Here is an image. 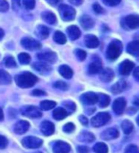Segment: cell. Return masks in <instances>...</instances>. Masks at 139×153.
Segmentation results:
<instances>
[{
	"label": "cell",
	"mask_w": 139,
	"mask_h": 153,
	"mask_svg": "<svg viewBox=\"0 0 139 153\" xmlns=\"http://www.w3.org/2000/svg\"><path fill=\"white\" fill-rule=\"evenodd\" d=\"M133 76H135V78L136 79H138V68H135V71H133Z\"/></svg>",
	"instance_id": "54"
},
{
	"label": "cell",
	"mask_w": 139,
	"mask_h": 153,
	"mask_svg": "<svg viewBox=\"0 0 139 153\" xmlns=\"http://www.w3.org/2000/svg\"><path fill=\"white\" fill-rule=\"evenodd\" d=\"M4 119V114H3V110L1 109V107H0V122L3 121Z\"/></svg>",
	"instance_id": "55"
},
{
	"label": "cell",
	"mask_w": 139,
	"mask_h": 153,
	"mask_svg": "<svg viewBox=\"0 0 139 153\" xmlns=\"http://www.w3.org/2000/svg\"><path fill=\"white\" fill-rule=\"evenodd\" d=\"M46 1L49 3L50 5H51V6H55L56 4H58L61 0H46Z\"/></svg>",
	"instance_id": "53"
},
{
	"label": "cell",
	"mask_w": 139,
	"mask_h": 153,
	"mask_svg": "<svg viewBox=\"0 0 139 153\" xmlns=\"http://www.w3.org/2000/svg\"><path fill=\"white\" fill-rule=\"evenodd\" d=\"M8 146V140L6 137H4L3 135H0V149L6 148Z\"/></svg>",
	"instance_id": "45"
},
{
	"label": "cell",
	"mask_w": 139,
	"mask_h": 153,
	"mask_svg": "<svg viewBox=\"0 0 139 153\" xmlns=\"http://www.w3.org/2000/svg\"><path fill=\"white\" fill-rule=\"evenodd\" d=\"M93 11L96 13H103V9H102V7L100 6L99 4H93Z\"/></svg>",
	"instance_id": "48"
},
{
	"label": "cell",
	"mask_w": 139,
	"mask_h": 153,
	"mask_svg": "<svg viewBox=\"0 0 139 153\" xmlns=\"http://www.w3.org/2000/svg\"><path fill=\"white\" fill-rule=\"evenodd\" d=\"M126 104H127V102L126 100L124 98H118L114 100V102L113 104V109L114 113L116 115H122L123 112L125 111V108H126Z\"/></svg>",
	"instance_id": "10"
},
{
	"label": "cell",
	"mask_w": 139,
	"mask_h": 153,
	"mask_svg": "<svg viewBox=\"0 0 139 153\" xmlns=\"http://www.w3.org/2000/svg\"><path fill=\"white\" fill-rule=\"evenodd\" d=\"M125 153H138V147L135 145L128 146L125 149Z\"/></svg>",
	"instance_id": "44"
},
{
	"label": "cell",
	"mask_w": 139,
	"mask_h": 153,
	"mask_svg": "<svg viewBox=\"0 0 139 153\" xmlns=\"http://www.w3.org/2000/svg\"><path fill=\"white\" fill-rule=\"evenodd\" d=\"M36 153H41V152H36Z\"/></svg>",
	"instance_id": "57"
},
{
	"label": "cell",
	"mask_w": 139,
	"mask_h": 153,
	"mask_svg": "<svg viewBox=\"0 0 139 153\" xmlns=\"http://www.w3.org/2000/svg\"><path fill=\"white\" fill-rule=\"evenodd\" d=\"M12 5H13V9L14 11H17L19 7H20V0H13Z\"/></svg>",
	"instance_id": "49"
},
{
	"label": "cell",
	"mask_w": 139,
	"mask_h": 153,
	"mask_svg": "<svg viewBox=\"0 0 139 153\" xmlns=\"http://www.w3.org/2000/svg\"><path fill=\"white\" fill-rule=\"evenodd\" d=\"M22 145L24 147L30 148V149H33V148H38L42 146L43 141L41 139L33 136H28L26 138H24L22 140Z\"/></svg>",
	"instance_id": "7"
},
{
	"label": "cell",
	"mask_w": 139,
	"mask_h": 153,
	"mask_svg": "<svg viewBox=\"0 0 139 153\" xmlns=\"http://www.w3.org/2000/svg\"><path fill=\"white\" fill-rule=\"evenodd\" d=\"M133 68H135L133 62L127 59L125 61H123L122 63L119 65V73L123 76H128L131 74V72L133 70Z\"/></svg>",
	"instance_id": "11"
},
{
	"label": "cell",
	"mask_w": 139,
	"mask_h": 153,
	"mask_svg": "<svg viewBox=\"0 0 139 153\" xmlns=\"http://www.w3.org/2000/svg\"><path fill=\"white\" fill-rule=\"evenodd\" d=\"M67 33H68V36L71 40H76L81 36V32L79 30V28L75 25H71V26L68 27V29H67Z\"/></svg>",
	"instance_id": "19"
},
{
	"label": "cell",
	"mask_w": 139,
	"mask_h": 153,
	"mask_svg": "<svg viewBox=\"0 0 139 153\" xmlns=\"http://www.w3.org/2000/svg\"><path fill=\"white\" fill-rule=\"evenodd\" d=\"M79 121L81 122V123L83 124V126H88V119H87V117H85V116H80L79 117Z\"/></svg>",
	"instance_id": "51"
},
{
	"label": "cell",
	"mask_w": 139,
	"mask_h": 153,
	"mask_svg": "<svg viewBox=\"0 0 139 153\" xmlns=\"http://www.w3.org/2000/svg\"><path fill=\"white\" fill-rule=\"evenodd\" d=\"M37 59L41 62H44L46 64H52L56 61L57 56L54 52L46 51V52L39 53V54L37 55Z\"/></svg>",
	"instance_id": "8"
},
{
	"label": "cell",
	"mask_w": 139,
	"mask_h": 153,
	"mask_svg": "<svg viewBox=\"0 0 139 153\" xmlns=\"http://www.w3.org/2000/svg\"><path fill=\"white\" fill-rule=\"evenodd\" d=\"M127 52L135 56H137L139 54V43L137 40H135L131 43H129L127 46Z\"/></svg>",
	"instance_id": "24"
},
{
	"label": "cell",
	"mask_w": 139,
	"mask_h": 153,
	"mask_svg": "<svg viewBox=\"0 0 139 153\" xmlns=\"http://www.w3.org/2000/svg\"><path fill=\"white\" fill-rule=\"evenodd\" d=\"M58 12L61 18L64 21H71L75 17V11L74 8H71L69 5L62 4L58 8Z\"/></svg>",
	"instance_id": "3"
},
{
	"label": "cell",
	"mask_w": 139,
	"mask_h": 153,
	"mask_svg": "<svg viewBox=\"0 0 139 153\" xmlns=\"http://www.w3.org/2000/svg\"><path fill=\"white\" fill-rule=\"evenodd\" d=\"M10 6L6 0H0V12H7Z\"/></svg>",
	"instance_id": "43"
},
{
	"label": "cell",
	"mask_w": 139,
	"mask_h": 153,
	"mask_svg": "<svg viewBox=\"0 0 139 153\" xmlns=\"http://www.w3.org/2000/svg\"><path fill=\"white\" fill-rule=\"evenodd\" d=\"M21 45L30 51H35L41 49V43L32 37H24L21 40Z\"/></svg>",
	"instance_id": "9"
},
{
	"label": "cell",
	"mask_w": 139,
	"mask_h": 153,
	"mask_svg": "<svg viewBox=\"0 0 139 153\" xmlns=\"http://www.w3.org/2000/svg\"><path fill=\"white\" fill-rule=\"evenodd\" d=\"M54 86L55 88L59 89V90H62V91L68 90V88H69L68 84H67L66 82H64V81H61V80L56 81V82L54 84Z\"/></svg>",
	"instance_id": "40"
},
{
	"label": "cell",
	"mask_w": 139,
	"mask_h": 153,
	"mask_svg": "<svg viewBox=\"0 0 139 153\" xmlns=\"http://www.w3.org/2000/svg\"><path fill=\"white\" fill-rule=\"evenodd\" d=\"M36 33H37V36L43 38V39H45L50 35V30L49 28L44 26V25H38L37 28H36Z\"/></svg>",
	"instance_id": "27"
},
{
	"label": "cell",
	"mask_w": 139,
	"mask_h": 153,
	"mask_svg": "<svg viewBox=\"0 0 139 153\" xmlns=\"http://www.w3.org/2000/svg\"><path fill=\"white\" fill-rule=\"evenodd\" d=\"M108 146L104 143H96L93 146L94 153H108Z\"/></svg>",
	"instance_id": "34"
},
{
	"label": "cell",
	"mask_w": 139,
	"mask_h": 153,
	"mask_svg": "<svg viewBox=\"0 0 139 153\" xmlns=\"http://www.w3.org/2000/svg\"><path fill=\"white\" fill-rule=\"evenodd\" d=\"M64 109L66 110L67 114H70V113H73L74 112L75 110V104L73 102H64Z\"/></svg>",
	"instance_id": "38"
},
{
	"label": "cell",
	"mask_w": 139,
	"mask_h": 153,
	"mask_svg": "<svg viewBox=\"0 0 139 153\" xmlns=\"http://www.w3.org/2000/svg\"><path fill=\"white\" fill-rule=\"evenodd\" d=\"M12 82V78L8 72L0 69V84H10Z\"/></svg>",
	"instance_id": "31"
},
{
	"label": "cell",
	"mask_w": 139,
	"mask_h": 153,
	"mask_svg": "<svg viewBox=\"0 0 139 153\" xmlns=\"http://www.w3.org/2000/svg\"><path fill=\"white\" fill-rule=\"evenodd\" d=\"M4 64L8 68H14L16 67V62L13 56H7L4 59Z\"/></svg>",
	"instance_id": "37"
},
{
	"label": "cell",
	"mask_w": 139,
	"mask_h": 153,
	"mask_svg": "<svg viewBox=\"0 0 139 153\" xmlns=\"http://www.w3.org/2000/svg\"><path fill=\"white\" fill-rule=\"evenodd\" d=\"M41 132L44 134L45 136H50L54 133V123L50 121H44L41 123Z\"/></svg>",
	"instance_id": "16"
},
{
	"label": "cell",
	"mask_w": 139,
	"mask_h": 153,
	"mask_svg": "<svg viewBox=\"0 0 139 153\" xmlns=\"http://www.w3.org/2000/svg\"><path fill=\"white\" fill-rule=\"evenodd\" d=\"M37 76L30 72H24V73L17 75L15 76V82L21 88H30L32 87L37 82Z\"/></svg>",
	"instance_id": "1"
},
{
	"label": "cell",
	"mask_w": 139,
	"mask_h": 153,
	"mask_svg": "<svg viewBox=\"0 0 139 153\" xmlns=\"http://www.w3.org/2000/svg\"><path fill=\"white\" fill-rule=\"evenodd\" d=\"M97 102L99 103L100 107H107L110 104V102H111V99L108 95L106 94H99L97 95Z\"/></svg>",
	"instance_id": "28"
},
{
	"label": "cell",
	"mask_w": 139,
	"mask_h": 153,
	"mask_svg": "<svg viewBox=\"0 0 139 153\" xmlns=\"http://www.w3.org/2000/svg\"><path fill=\"white\" fill-rule=\"evenodd\" d=\"M103 2L107 5V6H116L121 2V0H103Z\"/></svg>",
	"instance_id": "46"
},
{
	"label": "cell",
	"mask_w": 139,
	"mask_h": 153,
	"mask_svg": "<svg viewBox=\"0 0 139 153\" xmlns=\"http://www.w3.org/2000/svg\"><path fill=\"white\" fill-rule=\"evenodd\" d=\"M23 5L27 10H32L35 6V0H23Z\"/></svg>",
	"instance_id": "41"
},
{
	"label": "cell",
	"mask_w": 139,
	"mask_h": 153,
	"mask_svg": "<svg viewBox=\"0 0 139 153\" xmlns=\"http://www.w3.org/2000/svg\"><path fill=\"white\" fill-rule=\"evenodd\" d=\"M29 128H30V123H29V122L21 120V121H18L13 126V131L16 134H20L21 135V134L26 133L29 130Z\"/></svg>",
	"instance_id": "15"
},
{
	"label": "cell",
	"mask_w": 139,
	"mask_h": 153,
	"mask_svg": "<svg viewBox=\"0 0 139 153\" xmlns=\"http://www.w3.org/2000/svg\"><path fill=\"white\" fill-rule=\"evenodd\" d=\"M18 60L20 62L21 64L23 65H26V64H29L31 61V56H29L26 53H21V54L18 55Z\"/></svg>",
	"instance_id": "36"
},
{
	"label": "cell",
	"mask_w": 139,
	"mask_h": 153,
	"mask_svg": "<svg viewBox=\"0 0 139 153\" xmlns=\"http://www.w3.org/2000/svg\"><path fill=\"white\" fill-rule=\"evenodd\" d=\"M83 1H84V0H70V2H71V4L75 5V6H78V5H81V4L83 3Z\"/></svg>",
	"instance_id": "52"
},
{
	"label": "cell",
	"mask_w": 139,
	"mask_h": 153,
	"mask_svg": "<svg viewBox=\"0 0 139 153\" xmlns=\"http://www.w3.org/2000/svg\"><path fill=\"white\" fill-rule=\"evenodd\" d=\"M41 17H42V19L45 22L49 23V24H51V25H52V24H55L56 21H57L55 14L54 13H51V12H44V13H41Z\"/></svg>",
	"instance_id": "25"
},
{
	"label": "cell",
	"mask_w": 139,
	"mask_h": 153,
	"mask_svg": "<svg viewBox=\"0 0 139 153\" xmlns=\"http://www.w3.org/2000/svg\"><path fill=\"white\" fill-rule=\"evenodd\" d=\"M58 71H59L60 75L63 76L65 79H71L74 75L73 69H71V67H69L68 65H61L59 67Z\"/></svg>",
	"instance_id": "26"
},
{
	"label": "cell",
	"mask_w": 139,
	"mask_h": 153,
	"mask_svg": "<svg viewBox=\"0 0 139 153\" xmlns=\"http://www.w3.org/2000/svg\"><path fill=\"white\" fill-rule=\"evenodd\" d=\"M20 112L23 116H26L32 119L40 118L42 116L41 110L35 106V105H26V106H23L20 110Z\"/></svg>",
	"instance_id": "5"
},
{
	"label": "cell",
	"mask_w": 139,
	"mask_h": 153,
	"mask_svg": "<svg viewBox=\"0 0 139 153\" xmlns=\"http://www.w3.org/2000/svg\"><path fill=\"white\" fill-rule=\"evenodd\" d=\"M32 67L41 74H48L51 71V68L49 66V64H46L44 62H41V61L36 62V63L32 65Z\"/></svg>",
	"instance_id": "22"
},
{
	"label": "cell",
	"mask_w": 139,
	"mask_h": 153,
	"mask_svg": "<svg viewBox=\"0 0 139 153\" xmlns=\"http://www.w3.org/2000/svg\"><path fill=\"white\" fill-rule=\"evenodd\" d=\"M128 88V83L127 81L125 80H119L118 82H116L115 84L113 85L112 87V92L113 94H118V93H121L123 92L124 90H126Z\"/></svg>",
	"instance_id": "23"
},
{
	"label": "cell",
	"mask_w": 139,
	"mask_h": 153,
	"mask_svg": "<svg viewBox=\"0 0 139 153\" xmlns=\"http://www.w3.org/2000/svg\"><path fill=\"white\" fill-rule=\"evenodd\" d=\"M56 106V102H52V100H43V102H40V108L42 110H51L54 107Z\"/></svg>",
	"instance_id": "35"
},
{
	"label": "cell",
	"mask_w": 139,
	"mask_h": 153,
	"mask_svg": "<svg viewBox=\"0 0 139 153\" xmlns=\"http://www.w3.org/2000/svg\"><path fill=\"white\" fill-rule=\"evenodd\" d=\"M114 78V73L112 69L106 68V69H102L100 72V79L104 82H110L112 81Z\"/></svg>",
	"instance_id": "18"
},
{
	"label": "cell",
	"mask_w": 139,
	"mask_h": 153,
	"mask_svg": "<svg viewBox=\"0 0 139 153\" xmlns=\"http://www.w3.org/2000/svg\"><path fill=\"white\" fill-rule=\"evenodd\" d=\"M74 129H75V126L73 123H66L65 126H64V127H63V130L66 133H73L74 131Z\"/></svg>",
	"instance_id": "42"
},
{
	"label": "cell",
	"mask_w": 139,
	"mask_h": 153,
	"mask_svg": "<svg viewBox=\"0 0 139 153\" xmlns=\"http://www.w3.org/2000/svg\"><path fill=\"white\" fill-rule=\"evenodd\" d=\"M79 21H80L81 26H82L85 30H90V29H92L94 26V21L93 20V18L90 17L89 16H81Z\"/></svg>",
	"instance_id": "20"
},
{
	"label": "cell",
	"mask_w": 139,
	"mask_h": 153,
	"mask_svg": "<svg viewBox=\"0 0 139 153\" xmlns=\"http://www.w3.org/2000/svg\"><path fill=\"white\" fill-rule=\"evenodd\" d=\"M110 120H111V115L108 112H102V113H98L97 115L90 120V123H92V126L93 127H100L106 124Z\"/></svg>",
	"instance_id": "6"
},
{
	"label": "cell",
	"mask_w": 139,
	"mask_h": 153,
	"mask_svg": "<svg viewBox=\"0 0 139 153\" xmlns=\"http://www.w3.org/2000/svg\"><path fill=\"white\" fill-rule=\"evenodd\" d=\"M122 52V43L119 40H113L107 49V57L111 60L116 59Z\"/></svg>",
	"instance_id": "2"
},
{
	"label": "cell",
	"mask_w": 139,
	"mask_h": 153,
	"mask_svg": "<svg viewBox=\"0 0 139 153\" xmlns=\"http://www.w3.org/2000/svg\"><path fill=\"white\" fill-rule=\"evenodd\" d=\"M103 69L102 61L98 57H94L93 60L90 62V64L89 65V73L90 74H97L100 73L101 70Z\"/></svg>",
	"instance_id": "13"
},
{
	"label": "cell",
	"mask_w": 139,
	"mask_h": 153,
	"mask_svg": "<svg viewBox=\"0 0 139 153\" xmlns=\"http://www.w3.org/2000/svg\"><path fill=\"white\" fill-rule=\"evenodd\" d=\"M54 40L56 43H58V44H65L66 41H67V38L62 32L56 31L54 35Z\"/></svg>",
	"instance_id": "33"
},
{
	"label": "cell",
	"mask_w": 139,
	"mask_h": 153,
	"mask_svg": "<svg viewBox=\"0 0 139 153\" xmlns=\"http://www.w3.org/2000/svg\"><path fill=\"white\" fill-rule=\"evenodd\" d=\"M67 116H68V114H67L66 110L63 108V107H58L54 109V118L57 121H61V120L65 119Z\"/></svg>",
	"instance_id": "29"
},
{
	"label": "cell",
	"mask_w": 139,
	"mask_h": 153,
	"mask_svg": "<svg viewBox=\"0 0 139 153\" xmlns=\"http://www.w3.org/2000/svg\"><path fill=\"white\" fill-rule=\"evenodd\" d=\"M118 136H119L118 130L115 128H113V127L106 129V130H105L104 132H102V134H101L102 139H104V140H106V141L113 140V139H116Z\"/></svg>",
	"instance_id": "17"
},
{
	"label": "cell",
	"mask_w": 139,
	"mask_h": 153,
	"mask_svg": "<svg viewBox=\"0 0 139 153\" xmlns=\"http://www.w3.org/2000/svg\"><path fill=\"white\" fill-rule=\"evenodd\" d=\"M121 127L123 129V132L125 134H131L133 131V124L129 120H125V121L122 122Z\"/></svg>",
	"instance_id": "32"
},
{
	"label": "cell",
	"mask_w": 139,
	"mask_h": 153,
	"mask_svg": "<svg viewBox=\"0 0 139 153\" xmlns=\"http://www.w3.org/2000/svg\"><path fill=\"white\" fill-rule=\"evenodd\" d=\"M85 44L89 48H96L99 45V40L93 35H87L85 36Z\"/></svg>",
	"instance_id": "21"
},
{
	"label": "cell",
	"mask_w": 139,
	"mask_h": 153,
	"mask_svg": "<svg viewBox=\"0 0 139 153\" xmlns=\"http://www.w3.org/2000/svg\"><path fill=\"white\" fill-rule=\"evenodd\" d=\"M32 96H36V97H40V96H45L46 92H44L43 90L35 89V90H33L32 92Z\"/></svg>",
	"instance_id": "47"
},
{
	"label": "cell",
	"mask_w": 139,
	"mask_h": 153,
	"mask_svg": "<svg viewBox=\"0 0 139 153\" xmlns=\"http://www.w3.org/2000/svg\"><path fill=\"white\" fill-rule=\"evenodd\" d=\"M78 139H79V141L84 142V143H92V142L94 141L95 137H94L93 134H92L90 132H86L85 131V132H82L80 134Z\"/></svg>",
	"instance_id": "30"
},
{
	"label": "cell",
	"mask_w": 139,
	"mask_h": 153,
	"mask_svg": "<svg viewBox=\"0 0 139 153\" xmlns=\"http://www.w3.org/2000/svg\"><path fill=\"white\" fill-rule=\"evenodd\" d=\"M52 150L54 153H69L71 151V146L68 143L58 141L54 143Z\"/></svg>",
	"instance_id": "14"
},
{
	"label": "cell",
	"mask_w": 139,
	"mask_h": 153,
	"mask_svg": "<svg viewBox=\"0 0 139 153\" xmlns=\"http://www.w3.org/2000/svg\"><path fill=\"white\" fill-rule=\"evenodd\" d=\"M74 54H75L76 57H77V59L81 61L84 60L86 59V56H87V53L82 49H76L74 51Z\"/></svg>",
	"instance_id": "39"
},
{
	"label": "cell",
	"mask_w": 139,
	"mask_h": 153,
	"mask_svg": "<svg viewBox=\"0 0 139 153\" xmlns=\"http://www.w3.org/2000/svg\"><path fill=\"white\" fill-rule=\"evenodd\" d=\"M81 102L85 104H89V105H93L97 102V95L94 94L93 92H87L81 95L80 97Z\"/></svg>",
	"instance_id": "12"
},
{
	"label": "cell",
	"mask_w": 139,
	"mask_h": 153,
	"mask_svg": "<svg viewBox=\"0 0 139 153\" xmlns=\"http://www.w3.org/2000/svg\"><path fill=\"white\" fill-rule=\"evenodd\" d=\"M4 36V31L2 30V29H0V40L2 39Z\"/></svg>",
	"instance_id": "56"
},
{
	"label": "cell",
	"mask_w": 139,
	"mask_h": 153,
	"mask_svg": "<svg viewBox=\"0 0 139 153\" xmlns=\"http://www.w3.org/2000/svg\"><path fill=\"white\" fill-rule=\"evenodd\" d=\"M77 151L79 153H89V148L87 146H78L77 147Z\"/></svg>",
	"instance_id": "50"
},
{
	"label": "cell",
	"mask_w": 139,
	"mask_h": 153,
	"mask_svg": "<svg viewBox=\"0 0 139 153\" xmlns=\"http://www.w3.org/2000/svg\"><path fill=\"white\" fill-rule=\"evenodd\" d=\"M139 18L136 14H130L121 20V25L126 30H133L138 27Z\"/></svg>",
	"instance_id": "4"
}]
</instances>
